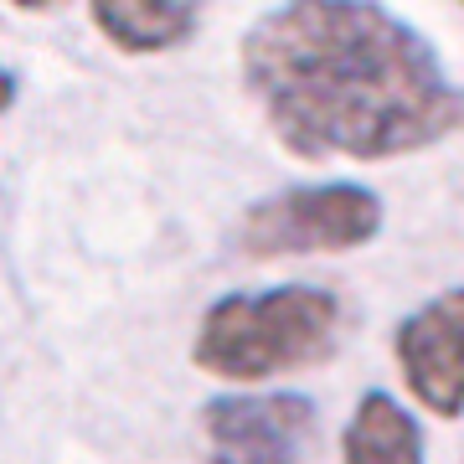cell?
Wrapping results in <instances>:
<instances>
[{
  "instance_id": "2",
  "label": "cell",
  "mask_w": 464,
  "mask_h": 464,
  "mask_svg": "<svg viewBox=\"0 0 464 464\" xmlns=\"http://www.w3.org/2000/svg\"><path fill=\"white\" fill-rule=\"evenodd\" d=\"M341 299L320 284H274L258 295H222L201 315L191 362L217 382H274L331 362Z\"/></svg>"
},
{
  "instance_id": "7",
  "label": "cell",
  "mask_w": 464,
  "mask_h": 464,
  "mask_svg": "<svg viewBox=\"0 0 464 464\" xmlns=\"http://www.w3.org/2000/svg\"><path fill=\"white\" fill-rule=\"evenodd\" d=\"M341 464H423V423L392 392L372 387L341 433Z\"/></svg>"
},
{
  "instance_id": "6",
  "label": "cell",
  "mask_w": 464,
  "mask_h": 464,
  "mask_svg": "<svg viewBox=\"0 0 464 464\" xmlns=\"http://www.w3.org/2000/svg\"><path fill=\"white\" fill-rule=\"evenodd\" d=\"M88 16L103 42L124 57H160L197 36L201 5L191 0H93Z\"/></svg>"
},
{
  "instance_id": "5",
  "label": "cell",
  "mask_w": 464,
  "mask_h": 464,
  "mask_svg": "<svg viewBox=\"0 0 464 464\" xmlns=\"http://www.w3.org/2000/svg\"><path fill=\"white\" fill-rule=\"evenodd\" d=\"M392 362L402 372V387L433 418L464 413V284L402 315L392 331Z\"/></svg>"
},
{
  "instance_id": "3",
  "label": "cell",
  "mask_w": 464,
  "mask_h": 464,
  "mask_svg": "<svg viewBox=\"0 0 464 464\" xmlns=\"http://www.w3.org/2000/svg\"><path fill=\"white\" fill-rule=\"evenodd\" d=\"M382 232V197L362 181H315L284 186L274 197L253 201L237 222V248L274 264L304 253H351L366 248Z\"/></svg>"
},
{
  "instance_id": "4",
  "label": "cell",
  "mask_w": 464,
  "mask_h": 464,
  "mask_svg": "<svg viewBox=\"0 0 464 464\" xmlns=\"http://www.w3.org/2000/svg\"><path fill=\"white\" fill-rule=\"evenodd\" d=\"M315 423L304 392H222L201 408L212 464H310Z\"/></svg>"
},
{
  "instance_id": "1",
  "label": "cell",
  "mask_w": 464,
  "mask_h": 464,
  "mask_svg": "<svg viewBox=\"0 0 464 464\" xmlns=\"http://www.w3.org/2000/svg\"><path fill=\"white\" fill-rule=\"evenodd\" d=\"M243 88L299 160H398L464 130V83L433 42L366 0L258 16L243 36Z\"/></svg>"
},
{
  "instance_id": "8",
  "label": "cell",
  "mask_w": 464,
  "mask_h": 464,
  "mask_svg": "<svg viewBox=\"0 0 464 464\" xmlns=\"http://www.w3.org/2000/svg\"><path fill=\"white\" fill-rule=\"evenodd\" d=\"M11 103H16V72H11V67H0V114H5Z\"/></svg>"
}]
</instances>
